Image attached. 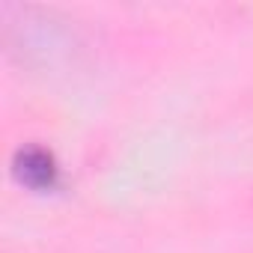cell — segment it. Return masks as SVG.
Segmentation results:
<instances>
[{
  "instance_id": "cell-1",
  "label": "cell",
  "mask_w": 253,
  "mask_h": 253,
  "mask_svg": "<svg viewBox=\"0 0 253 253\" xmlns=\"http://www.w3.org/2000/svg\"><path fill=\"white\" fill-rule=\"evenodd\" d=\"M12 170H15L18 182L33 191H51L60 176L54 155L42 146H21L12 158Z\"/></svg>"
}]
</instances>
